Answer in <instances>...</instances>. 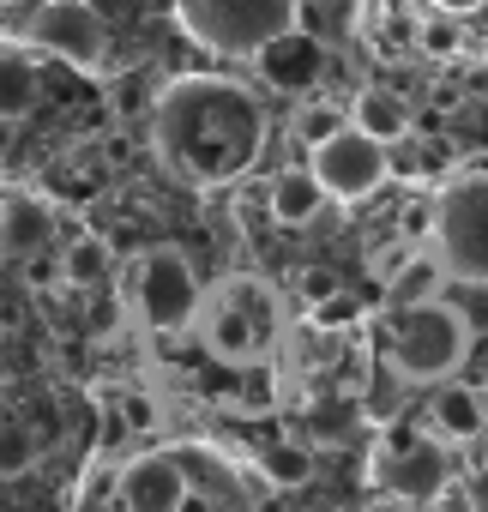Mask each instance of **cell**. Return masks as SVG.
Instances as JSON below:
<instances>
[{"label":"cell","instance_id":"1","mask_svg":"<svg viewBox=\"0 0 488 512\" xmlns=\"http://www.w3.org/2000/svg\"><path fill=\"white\" fill-rule=\"evenodd\" d=\"M151 145L169 175L193 187H223L248 175L266 145V103L217 73H187L157 91L151 109Z\"/></svg>","mask_w":488,"mask_h":512},{"label":"cell","instance_id":"2","mask_svg":"<svg viewBox=\"0 0 488 512\" xmlns=\"http://www.w3.org/2000/svg\"><path fill=\"white\" fill-rule=\"evenodd\" d=\"M199 338L217 362L229 368H254L266 362L272 350L290 344V326H284V302L266 278H248L235 272L223 284L205 290V314H199Z\"/></svg>","mask_w":488,"mask_h":512},{"label":"cell","instance_id":"3","mask_svg":"<svg viewBox=\"0 0 488 512\" xmlns=\"http://www.w3.org/2000/svg\"><path fill=\"white\" fill-rule=\"evenodd\" d=\"M302 0H175V25L229 61H260L272 43L296 37Z\"/></svg>","mask_w":488,"mask_h":512},{"label":"cell","instance_id":"4","mask_svg":"<svg viewBox=\"0 0 488 512\" xmlns=\"http://www.w3.org/2000/svg\"><path fill=\"white\" fill-rule=\"evenodd\" d=\"M127 302H133L145 332H187L205 314V284H199V272H193V260L181 247L157 241L127 272Z\"/></svg>","mask_w":488,"mask_h":512},{"label":"cell","instance_id":"5","mask_svg":"<svg viewBox=\"0 0 488 512\" xmlns=\"http://www.w3.org/2000/svg\"><path fill=\"white\" fill-rule=\"evenodd\" d=\"M470 356V326L440 302H422V308H398L392 314V368L398 380H452L458 362Z\"/></svg>","mask_w":488,"mask_h":512},{"label":"cell","instance_id":"6","mask_svg":"<svg viewBox=\"0 0 488 512\" xmlns=\"http://www.w3.org/2000/svg\"><path fill=\"white\" fill-rule=\"evenodd\" d=\"M434 253L452 278H488V175L434 193Z\"/></svg>","mask_w":488,"mask_h":512},{"label":"cell","instance_id":"7","mask_svg":"<svg viewBox=\"0 0 488 512\" xmlns=\"http://www.w3.org/2000/svg\"><path fill=\"white\" fill-rule=\"evenodd\" d=\"M19 43L25 49H49L79 73H103L109 67V25L91 0H37L19 19Z\"/></svg>","mask_w":488,"mask_h":512},{"label":"cell","instance_id":"8","mask_svg":"<svg viewBox=\"0 0 488 512\" xmlns=\"http://www.w3.org/2000/svg\"><path fill=\"white\" fill-rule=\"evenodd\" d=\"M308 169L320 175L326 199H368V193L386 187V175H392L386 145L368 139V133H356V127H344L338 139H326L320 151H308Z\"/></svg>","mask_w":488,"mask_h":512},{"label":"cell","instance_id":"9","mask_svg":"<svg viewBox=\"0 0 488 512\" xmlns=\"http://www.w3.org/2000/svg\"><path fill=\"white\" fill-rule=\"evenodd\" d=\"M380 476H386V488H392L404 506H428V500H440V494H446V482H452L446 440H440V434L398 440V446H392V458L380 464Z\"/></svg>","mask_w":488,"mask_h":512},{"label":"cell","instance_id":"10","mask_svg":"<svg viewBox=\"0 0 488 512\" xmlns=\"http://www.w3.org/2000/svg\"><path fill=\"white\" fill-rule=\"evenodd\" d=\"M121 506L127 512H181L187 506V476L175 458L151 452V458H133L121 470Z\"/></svg>","mask_w":488,"mask_h":512},{"label":"cell","instance_id":"11","mask_svg":"<svg viewBox=\"0 0 488 512\" xmlns=\"http://www.w3.org/2000/svg\"><path fill=\"white\" fill-rule=\"evenodd\" d=\"M428 428H434L446 446H470V440L488 434V398H482L476 386H464V380H446V386L434 392V404H428Z\"/></svg>","mask_w":488,"mask_h":512},{"label":"cell","instance_id":"12","mask_svg":"<svg viewBox=\"0 0 488 512\" xmlns=\"http://www.w3.org/2000/svg\"><path fill=\"white\" fill-rule=\"evenodd\" d=\"M320 205H326V187H320V175H314L308 163H302V169H278V175L266 181V211H272L278 223H290V229L314 223Z\"/></svg>","mask_w":488,"mask_h":512},{"label":"cell","instance_id":"13","mask_svg":"<svg viewBox=\"0 0 488 512\" xmlns=\"http://www.w3.org/2000/svg\"><path fill=\"white\" fill-rule=\"evenodd\" d=\"M350 127L368 133V139H380V145H398L410 133V103L398 91H386V85H362L350 97Z\"/></svg>","mask_w":488,"mask_h":512},{"label":"cell","instance_id":"14","mask_svg":"<svg viewBox=\"0 0 488 512\" xmlns=\"http://www.w3.org/2000/svg\"><path fill=\"white\" fill-rule=\"evenodd\" d=\"M0 241H7L13 253H37L55 241V211L37 199V193H13L7 205H0Z\"/></svg>","mask_w":488,"mask_h":512},{"label":"cell","instance_id":"15","mask_svg":"<svg viewBox=\"0 0 488 512\" xmlns=\"http://www.w3.org/2000/svg\"><path fill=\"white\" fill-rule=\"evenodd\" d=\"M37 97H43V73H37V61L25 55V49H0V121H25L31 109H37Z\"/></svg>","mask_w":488,"mask_h":512},{"label":"cell","instance_id":"16","mask_svg":"<svg viewBox=\"0 0 488 512\" xmlns=\"http://www.w3.org/2000/svg\"><path fill=\"white\" fill-rule=\"evenodd\" d=\"M446 284H452V272L440 266V253H422V247H416L386 290H392V308H422V302H440Z\"/></svg>","mask_w":488,"mask_h":512},{"label":"cell","instance_id":"17","mask_svg":"<svg viewBox=\"0 0 488 512\" xmlns=\"http://www.w3.org/2000/svg\"><path fill=\"white\" fill-rule=\"evenodd\" d=\"M260 67H266V79L284 85V91H314V79H320V49H314L308 37H284V43H272V49L260 55Z\"/></svg>","mask_w":488,"mask_h":512},{"label":"cell","instance_id":"18","mask_svg":"<svg viewBox=\"0 0 488 512\" xmlns=\"http://www.w3.org/2000/svg\"><path fill=\"white\" fill-rule=\"evenodd\" d=\"M350 127V109H338L332 97H302L296 103V115H290V133H296V145L302 151H320L326 139H338Z\"/></svg>","mask_w":488,"mask_h":512},{"label":"cell","instance_id":"19","mask_svg":"<svg viewBox=\"0 0 488 512\" xmlns=\"http://www.w3.org/2000/svg\"><path fill=\"white\" fill-rule=\"evenodd\" d=\"M109 272H115V247H109L103 235L67 241V253H61V278H67L73 290H91V284H103Z\"/></svg>","mask_w":488,"mask_h":512},{"label":"cell","instance_id":"20","mask_svg":"<svg viewBox=\"0 0 488 512\" xmlns=\"http://www.w3.org/2000/svg\"><path fill=\"white\" fill-rule=\"evenodd\" d=\"M446 308L470 326V338H488V278H452Z\"/></svg>","mask_w":488,"mask_h":512},{"label":"cell","instance_id":"21","mask_svg":"<svg viewBox=\"0 0 488 512\" xmlns=\"http://www.w3.org/2000/svg\"><path fill=\"white\" fill-rule=\"evenodd\" d=\"M266 476H272L278 488H302V482H314V452L296 446V440H278V446L266 452Z\"/></svg>","mask_w":488,"mask_h":512},{"label":"cell","instance_id":"22","mask_svg":"<svg viewBox=\"0 0 488 512\" xmlns=\"http://www.w3.org/2000/svg\"><path fill=\"white\" fill-rule=\"evenodd\" d=\"M31 464H37V434L7 422V428H0V476H25Z\"/></svg>","mask_w":488,"mask_h":512},{"label":"cell","instance_id":"23","mask_svg":"<svg viewBox=\"0 0 488 512\" xmlns=\"http://www.w3.org/2000/svg\"><path fill=\"white\" fill-rule=\"evenodd\" d=\"M416 43H422V55L446 61V55H458V49H464V19H446V13H434V19H422Z\"/></svg>","mask_w":488,"mask_h":512},{"label":"cell","instance_id":"24","mask_svg":"<svg viewBox=\"0 0 488 512\" xmlns=\"http://www.w3.org/2000/svg\"><path fill=\"white\" fill-rule=\"evenodd\" d=\"M398 241H404V247L434 241V199H410V205L398 211Z\"/></svg>","mask_w":488,"mask_h":512},{"label":"cell","instance_id":"25","mask_svg":"<svg viewBox=\"0 0 488 512\" xmlns=\"http://www.w3.org/2000/svg\"><path fill=\"white\" fill-rule=\"evenodd\" d=\"M290 344H296V362L314 374L320 362H332L338 356V344H332V332H290Z\"/></svg>","mask_w":488,"mask_h":512},{"label":"cell","instance_id":"26","mask_svg":"<svg viewBox=\"0 0 488 512\" xmlns=\"http://www.w3.org/2000/svg\"><path fill=\"white\" fill-rule=\"evenodd\" d=\"M296 284H302V296H308V302H332V296H338V272H326V266H308Z\"/></svg>","mask_w":488,"mask_h":512},{"label":"cell","instance_id":"27","mask_svg":"<svg viewBox=\"0 0 488 512\" xmlns=\"http://www.w3.org/2000/svg\"><path fill=\"white\" fill-rule=\"evenodd\" d=\"M482 7H488V0H434V13H446V19H470Z\"/></svg>","mask_w":488,"mask_h":512},{"label":"cell","instance_id":"28","mask_svg":"<svg viewBox=\"0 0 488 512\" xmlns=\"http://www.w3.org/2000/svg\"><path fill=\"white\" fill-rule=\"evenodd\" d=\"M7 260H13V247H7V241H0V272H7Z\"/></svg>","mask_w":488,"mask_h":512},{"label":"cell","instance_id":"29","mask_svg":"<svg viewBox=\"0 0 488 512\" xmlns=\"http://www.w3.org/2000/svg\"><path fill=\"white\" fill-rule=\"evenodd\" d=\"M386 512H422V506H404V500H398V506H386Z\"/></svg>","mask_w":488,"mask_h":512},{"label":"cell","instance_id":"30","mask_svg":"<svg viewBox=\"0 0 488 512\" xmlns=\"http://www.w3.org/2000/svg\"><path fill=\"white\" fill-rule=\"evenodd\" d=\"M0 7H13V0H0Z\"/></svg>","mask_w":488,"mask_h":512}]
</instances>
